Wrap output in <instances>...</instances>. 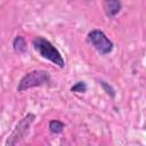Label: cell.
<instances>
[{
    "label": "cell",
    "instance_id": "6da1fadb",
    "mask_svg": "<svg viewBox=\"0 0 146 146\" xmlns=\"http://www.w3.org/2000/svg\"><path fill=\"white\" fill-rule=\"evenodd\" d=\"M32 46H33L34 50L42 58H46L47 60L51 62L59 68L65 67V60H64L60 51L49 40H47L42 36H35L32 40Z\"/></svg>",
    "mask_w": 146,
    "mask_h": 146
},
{
    "label": "cell",
    "instance_id": "7a4b0ae2",
    "mask_svg": "<svg viewBox=\"0 0 146 146\" xmlns=\"http://www.w3.org/2000/svg\"><path fill=\"white\" fill-rule=\"evenodd\" d=\"M50 82V75L44 70H33L26 73L17 84V91L23 92L25 90L46 86Z\"/></svg>",
    "mask_w": 146,
    "mask_h": 146
},
{
    "label": "cell",
    "instance_id": "3957f363",
    "mask_svg": "<svg viewBox=\"0 0 146 146\" xmlns=\"http://www.w3.org/2000/svg\"><path fill=\"white\" fill-rule=\"evenodd\" d=\"M87 40L100 55H107L114 48L113 42L102 30H91L87 35Z\"/></svg>",
    "mask_w": 146,
    "mask_h": 146
},
{
    "label": "cell",
    "instance_id": "277c9868",
    "mask_svg": "<svg viewBox=\"0 0 146 146\" xmlns=\"http://www.w3.org/2000/svg\"><path fill=\"white\" fill-rule=\"evenodd\" d=\"M35 120V115L33 113H27L14 128L11 133L8 136L5 146H17V144L22 140V138L27 133L31 124Z\"/></svg>",
    "mask_w": 146,
    "mask_h": 146
},
{
    "label": "cell",
    "instance_id": "5b68a950",
    "mask_svg": "<svg viewBox=\"0 0 146 146\" xmlns=\"http://www.w3.org/2000/svg\"><path fill=\"white\" fill-rule=\"evenodd\" d=\"M122 8V3L117 0H106L103 2V9L107 17L116 16Z\"/></svg>",
    "mask_w": 146,
    "mask_h": 146
},
{
    "label": "cell",
    "instance_id": "8992f818",
    "mask_svg": "<svg viewBox=\"0 0 146 146\" xmlns=\"http://www.w3.org/2000/svg\"><path fill=\"white\" fill-rule=\"evenodd\" d=\"M13 49L17 54H25L27 50V43L22 35H16L13 40Z\"/></svg>",
    "mask_w": 146,
    "mask_h": 146
},
{
    "label": "cell",
    "instance_id": "52a82bcc",
    "mask_svg": "<svg viewBox=\"0 0 146 146\" xmlns=\"http://www.w3.org/2000/svg\"><path fill=\"white\" fill-rule=\"evenodd\" d=\"M64 127L65 124L60 121V120H50L49 123H48V128H49V131L51 133H55V135H58V133H62L63 130H64Z\"/></svg>",
    "mask_w": 146,
    "mask_h": 146
},
{
    "label": "cell",
    "instance_id": "ba28073f",
    "mask_svg": "<svg viewBox=\"0 0 146 146\" xmlns=\"http://www.w3.org/2000/svg\"><path fill=\"white\" fill-rule=\"evenodd\" d=\"M99 84H100L102 89L105 91V94H106L107 96H110L111 98H114V97H115L116 92H115V89L113 88V86H111L108 82H106V81H104V80H99Z\"/></svg>",
    "mask_w": 146,
    "mask_h": 146
},
{
    "label": "cell",
    "instance_id": "9c48e42d",
    "mask_svg": "<svg viewBox=\"0 0 146 146\" xmlns=\"http://www.w3.org/2000/svg\"><path fill=\"white\" fill-rule=\"evenodd\" d=\"M87 88L88 87H87V83L84 81H78L71 87V91L76 92V94H84L87 91Z\"/></svg>",
    "mask_w": 146,
    "mask_h": 146
}]
</instances>
